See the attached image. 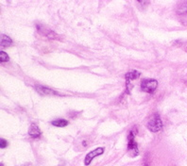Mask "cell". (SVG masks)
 I'll return each mask as SVG.
<instances>
[{"mask_svg":"<svg viewBox=\"0 0 187 166\" xmlns=\"http://www.w3.org/2000/svg\"><path fill=\"white\" fill-rule=\"evenodd\" d=\"M37 29L39 30V32H41L43 35H45V36H47L48 39H58L57 37H58V35L54 32V31H52V30H50V29H47V28H45V27L44 26H41V25H37Z\"/></svg>","mask_w":187,"mask_h":166,"instance_id":"5","label":"cell"},{"mask_svg":"<svg viewBox=\"0 0 187 166\" xmlns=\"http://www.w3.org/2000/svg\"><path fill=\"white\" fill-rule=\"evenodd\" d=\"M37 92L40 93L41 95H59L58 93L54 92L53 90L51 89H48V88H46V87H42V86H36L35 87Z\"/></svg>","mask_w":187,"mask_h":166,"instance_id":"8","label":"cell"},{"mask_svg":"<svg viewBox=\"0 0 187 166\" xmlns=\"http://www.w3.org/2000/svg\"><path fill=\"white\" fill-rule=\"evenodd\" d=\"M9 60H10V58L6 52H4V51L0 52V61H1V62H7V61H9Z\"/></svg>","mask_w":187,"mask_h":166,"instance_id":"12","label":"cell"},{"mask_svg":"<svg viewBox=\"0 0 187 166\" xmlns=\"http://www.w3.org/2000/svg\"><path fill=\"white\" fill-rule=\"evenodd\" d=\"M158 86V82L155 79L152 78H146L144 79L141 82V89L143 92L148 93V94H152L154 93V91L157 89Z\"/></svg>","mask_w":187,"mask_h":166,"instance_id":"2","label":"cell"},{"mask_svg":"<svg viewBox=\"0 0 187 166\" xmlns=\"http://www.w3.org/2000/svg\"><path fill=\"white\" fill-rule=\"evenodd\" d=\"M89 141H88V139H82L81 141V145L83 147V148H85V147H88L89 146Z\"/></svg>","mask_w":187,"mask_h":166,"instance_id":"14","label":"cell"},{"mask_svg":"<svg viewBox=\"0 0 187 166\" xmlns=\"http://www.w3.org/2000/svg\"><path fill=\"white\" fill-rule=\"evenodd\" d=\"M134 134H135V132L133 130H131L128 136V151L130 153V156H132V157H136L137 155H139L138 145H137L136 142L134 141Z\"/></svg>","mask_w":187,"mask_h":166,"instance_id":"3","label":"cell"},{"mask_svg":"<svg viewBox=\"0 0 187 166\" xmlns=\"http://www.w3.org/2000/svg\"><path fill=\"white\" fill-rule=\"evenodd\" d=\"M28 135L31 138H38L42 135V131L40 130L38 126H36L35 124H32L28 129Z\"/></svg>","mask_w":187,"mask_h":166,"instance_id":"6","label":"cell"},{"mask_svg":"<svg viewBox=\"0 0 187 166\" xmlns=\"http://www.w3.org/2000/svg\"><path fill=\"white\" fill-rule=\"evenodd\" d=\"M177 12L180 15L187 14V2H180L177 7Z\"/></svg>","mask_w":187,"mask_h":166,"instance_id":"10","label":"cell"},{"mask_svg":"<svg viewBox=\"0 0 187 166\" xmlns=\"http://www.w3.org/2000/svg\"><path fill=\"white\" fill-rule=\"evenodd\" d=\"M145 166H147V165H145Z\"/></svg>","mask_w":187,"mask_h":166,"instance_id":"15","label":"cell"},{"mask_svg":"<svg viewBox=\"0 0 187 166\" xmlns=\"http://www.w3.org/2000/svg\"><path fill=\"white\" fill-rule=\"evenodd\" d=\"M7 146H8V141L3 138L0 139V147L3 149V148H6Z\"/></svg>","mask_w":187,"mask_h":166,"instance_id":"13","label":"cell"},{"mask_svg":"<svg viewBox=\"0 0 187 166\" xmlns=\"http://www.w3.org/2000/svg\"><path fill=\"white\" fill-rule=\"evenodd\" d=\"M51 124L55 127H58V128H64L66 126H68L69 122L67 120H64V119H56V120H53L51 122Z\"/></svg>","mask_w":187,"mask_h":166,"instance_id":"9","label":"cell"},{"mask_svg":"<svg viewBox=\"0 0 187 166\" xmlns=\"http://www.w3.org/2000/svg\"><path fill=\"white\" fill-rule=\"evenodd\" d=\"M146 128L152 132H158L163 129V123L158 113H154L150 116L147 121Z\"/></svg>","mask_w":187,"mask_h":166,"instance_id":"1","label":"cell"},{"mask_svg":"<svg viewBox=\"0 0 187 166\" xmlns=\"http://www.w3.org/2000/svg\"><path fill=\"white\" fill-rule=\"evenodd\" d=\"M103 153H104V148H103V147H97V148H96L95 150L90 151V152L86 155L85 159H84V164H85V166H89V165L91 164L92 160H93L95 158H96V157L102 155Z\"/></svg>","mask_w":187,"mask_h":166,"instance_id":"4","label":"cell"},{"mask_svg":"<svg viewBox=\"0 0 187 166\" xmlns=\"http://www.w3.org/2000/svg\"><path fill=\"white\" fill-rule=\"evenodd\" d=\"M12 45V40L7 35H1V46L8 47Z\"/></svg>","mask_w":187,"mask_h":166,"instance_id":"11","label":"cell"},{"mask_svg":"<svg viewBox=\"0 0 187 166\" xmlns=\"http://www.w3.org/2000/svg\"><path fill=\"white\" fill-rule=\"evenodd\" d=\"M140 75H141L140 72H138V71H136V70H133V71H131V72L127 73L126 76H125L126 80H127V86L130 84V80H133V79L138 78V77L140 76Z\"/></svg>","mask_w":187,"mask_h":166,"instance_id":"7","label":"cell"}]
</instances>
